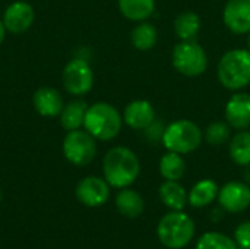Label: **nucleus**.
I'll list each match as a JSON object with an SVG mask.
<instances>
[{
	"label": "nucleus",
	"instance_id": "obj_15",
	"mask_svg": "<svg viewBox=\"0 0 250 249\" xmlns=\"http://www.w3.org/2000/svg\"><path fill=\"white\" fill-rule=\"evenodd\" d=\"M32 103L37 113L44 117H57L64 107L60 92L51 87H42L37 90L32 97Z\"/></svg>",
	"mask_w": 250,
	"mask_h": 249
},
{
	"label": "nucleus",
	"instance_id": "obj_23",
	"mask_svg": "<svg viewBox=\"0 0 250 249\" xmlns=\"http://www.w3.org/2000/svg\"><path fill=\"white\" fill-rule=\"evenodd\" d=\"M186 172V164L182 154L168 151L161 157L160 173L166 181H180Z\"/></svg>",
	"mask_w": 250,
	"mask_h": 249
},
{
	"label": "nucleus",
	"instance_id": "obj_11",
	"mask_svg": "<svg viewBox=\"0 0 250 249\" xmlns=\"http://www.w3.org/2000/svg\"><path fill=\"white\" fill-rule=\"evenodd\" d=\"M220 205L229 213H242L250 205V186L243 182H229L218 192Z\"/></svg>",
	"mask_w": 250,
	"mask_h": 249
},
{
	"label": "nucleus",
	"instance_id": "obj_25",
	"mask_svg": "<svg viewBox=\"0 0 250 249\" xmlns=\"http://www.w3.org/2000/svg\"><path fill=\"white\" fill-rule=\"evenodd\" d=\"M196 249H239V247L234 239L224 233L208 232L199 238Z\"/></svg>",
	"mask_w": 250,
	"mask_h": 249
},
{
	"label": "nucleus",
	"instance_id": "obj_16",
	"mask_svg": "<svg viewBox=\"0 0 250 249\" xmlns=\"http://www.w3.org/2000/svg\"><path fill=\"white\" fill-rule=\"evenodd\" d=\"M116 207L122 216L127 219H136L144 213L145 203L139 192L129 188H123L116 197Z\"/></svg>",
	"mask_w": 250,
	"mask_h": 249
},
{
	"label": "nucleus",
	"instance_id": "obj_3",
	"mask_svg": "<svg viewBox=\"0 0 250 249\" xmlns=\"http://www.w3.org/2000/svg\"><path fill=\"white\" fill-rule=\"evenodd\" d=\"M157 236L166 248H185L195 236V223L183 211H170L160 220Z\"/></svg>",
	"mask_w": 250,
	"mask_h": 249
},
{
	"label": "nucleus",
	"instance_id": "obj_19",
	"mask_svg": "<svg viewBox=\"0 0 250 249\" xmlns=\"http://www.w3.org/2000/svg\"><path fill=\"white\" fill-rule=\"evenodd\" d=\"M88 104L82 100H75L67 103L62 113H60V123L62 126L69 132V131H76L83 125L85 114L88 110Z\"/></svg>",
	"mask_w": 250,
	"mask_h": 249
},
{
	"label": "nucleus",
	"instance_id": "obj_20",
	"mask_svg": "<svg viewBox=\"0 0 250 249\" xmlns=\"http://www.w3.org/2000/svg\"><path fill=\"white\" fill-rule=\"evenodd\" d=\"M122 15L130 21L142 22L155 10V0H119Z\"/></svg>",
	"mask_w": 250,
	"mask_h": 249
},
{
	"label": "nucleus",
	"instance_id": "obj_7",
	"mask_svg": "<svg viewBox=\"0 0 250 249\" xmlns=\"http://www.w3.org/2000/svg\"><path fill=\"white\" fill-rule=\"evenodd\" d=\"M63 154L75 166L89 164L97 154L95 138L86 131H69L63 139Z\"/></svg>",
	"mask_w": 250,
	"mask_h": 249
},
{
	"label": "nucleus",
	"instance_id": "obj_24",
	"mask_svg": "<svg viewBox=\"0 0 250 249\" xmlns=\"http://www.w3.org/2000/svg\"><path fill=\"white\" fill-rule=\"evenodd\" d=\"M130 40L132 44L135 45V48L141 50V51H146L151 50L158 40V31L157 28L149 23V22H141L139 25H136L130 34Z\"/></svg>",
	"mask_w": 250,
	"mask_h": 249
},
{
	"label": "nucleus",
	"instance_id": "obj_2",
	"mask_svg": "<svg viewBox=\"0 0 250 249\" xmlns=\"http://www.w3.org/2000/svg\"><path fill=\"white\" fill-rule=\"evenodd\" d=\"M123 119L119 110L108 103H95L88 107L83 126L95 139L110 141L122 131Z\"/></svg>",
	"mask_w": 250,
	"mask_h": 249
},
{
	"label": "nucleus",
	"instance_id": "obj_9",
	"mask_svg": "<svg viewBox=\"0 0 250 249\" xmlns=\"http://www.w3.org/2000/svg\"><path fill=\"white\" fill-rule=\"evenodd\" d=\"M76 198L86 207H100L110 198V185L97 176L83 178L76 186Z\"/></svg>",
	"mask_w": 250,
	"mask_h": 249
},
{
	"label": "nucleus",
	"instance_id": "obj_13",
	"mask_svg": "<svg viewBox=\"0 0 250 249\" xmlns=\"http://www.w3.org/2000/svg\"><path fill=\"white\" fill-rule=\"evenodd\" d=\"M226 119L234 129L250 128V94L237 92L226 104Z\"/></svg>",
	"mask_w": 250,
	"mask_h": 249
},
{
	"label": "nucleus",
	"instance_id": "obj_17",
	"mask_svg": "<svg viewBox=\"0 0 250 249\" xmlns=\"http://www.w3.org/2000/svg\"><path fill=\"white\" fill-rule=\"evenodd\" d=\"M160 198L171 211H183L188 204V192L179 181H166L160 186Z\"/></svg>",
	"mask_w": 250,
	"mask_h": 249
},
{
	"label": "nucleus",
	"instance_id": "obj_30",
	"mask_svg": "<svg viewBox=\"0 0 250 249\" xmlns=\"http://www.w3.org/2000/svg\"><path fill=\"white\" fill-rule=\"evenodd\" d=\"M1 198H3V194H1V189H0V203H1Z\"/></svg>",
	"mask_w": 250,
	"mask_h": 249
},
{
	"label": "nucleus",
	"instance_id": "obj_26",
	"mask_svg": "<svg viewBox=\"0 0 250 249\" xmlns=\"http://www.w3.org/2000/svg\"><path fill=\"white\" fill-rule=\"evenodd\" d=\"M205 139L209 145H223L230 139V126L224 122H214L205 129Z\"/></svg>",
	"mask_w": 250,
	"mask_h": 249
},
{
	"label": "nucleus",
	"instance_id": "obj_5",
	"mask_svg": "<svg viewBox=\"0 0 250 249\" xmlns=\"http://www.w3.org/2000/svg\"><path fill=\"white\" fill-rule=\"evenodd\" d=\"M204 134L201 128L188 119H180L170 123L163 132V144L168 151L188 154L195 151L202 144Z\"/></svg>",
	"mask_w": 250,
	"mask_h": 249
},
{
	"label": "nucleus",
	"instance_id": "obj_6",
	"mask_svg": "<svg viewBox=\"0 0 250 249\" xmlns=\"http://www.w3.org/2000/svg\"><path fill=\"white\" fill-rule=\"evenodd\" d=\"M173 66L185 76H199L208 68V56L195 40L180 41L173 50Z\"/></svg>",
	"mask_w": 250,
	"mask_h": 249
},
{
	"label": "nucleus",
	"instance_id": "obj_4",
	"mask_svg": "<svg viewBox=\"0 0 250 249\" xmlns=\"http://www.w3.org/2000/svg\"><path fill=\"white\" fill-rule=\"evenodd\" d=\"M218 79L227 90L239 91L250 84V51L233 48L218 63Z\"/></svg>",
	"mask_w": 250,
	"mask_h": 249
},
{
	"label": "nucleus",
	"instance_id": "obj_14",
	"mask_svg": "<svg viewBox=\"0 0 250 249\" xmlns=\"http://www.w3.org/2000/svg\"><path fill=\"white\" fill-rule=\"evenodd\" d=\"M123 120L132 129H148L155 122V110L149 101L135 100L126 106Z\"/></svg>",
	"mask_w": 250,
	"mask_h": 249
},
{
	"label": "nucleus",
	"instance_id": "obj_22",
	"mask_svg": "<svg viewBox=\"0 0 250 249\" xmlns=\"http://www.w3.org/2000/svg\"><path fill=\"white\" fill-rule=\"evenodd\" d=\"M229 153L239 166H250V131H239L230 141Z\"/></svg>",
	"mask_w": 250,
	"mask_h": 249
},
{
	"label": "nucleus",
	"instance_id": "obj_18",
	"mask_svg": "<svg viewBox=\"0 0 250 249\" xmlns=\"http://www.w3.org/2000/svg\"><path fill=\"white\" fill-rule=\"evenodd\" d=\"M218 185L214 181L204 179L195 183V186L190 189L188 194V203L195 208H202L212 204L215 198H218Z\"/></svg>",
	"mask_w": 250,
	"mask_h": 249
},
{
	"label": "nucleus",
	"instance_id": "obj_12",
	"mask_svg": "<svg viewBox=\"0 0 250 249\" xmlns=\"http://www.w3.org/2000/svg\"><path fill=\"white\" fill-rule=\"evenodd\" d=\"M223 19L226 26L234 34L250 32V0H229Z\"/></svg>",
	"mask_w": 250,
	"mask_h": 249
},
{
	"label": "nucleus",
	"instance_id": "obj_29",
	"mask_svg": "<svg viewBox=\"0 0 250 249\" xmlns=\"http://www.w3.org/2000/svg\"><path fill=\"white\" fill-rule=\"evenodd\" d=\"M248 45H249V51H250V32H249V37H248Z\"/></svg>",
	"mask_w": 250,
	"mask_h": 249
},
{
	"label": "nucleus",
	"instance_id": "obj_27",
	"mask_svg": "<svg viewBox=\"0 0 250 249\" xmlns=\"http://www.w3.org/2000/svg\"><path fill=\"white\" fill-rule=\"evenodd\" d=\"M234 241L239 249H250V222H243L236 227Z\"/></svg>",
	"mask_w": 250,
	"mask_h": 249
},
{
	"label": "nucleus",
	"instance_id": "obj_21",
	"mask_svg": "<svg viewBox=\"0 0 250 249\" xmlns=\"http://www.w3.org/2000/svg\"><path fill=\"white\" fill-rule=\"evenodd\" d=\"M201 31V18L195 12H183L174 21V32L180 41L195 40Z\"/></svg>",
	"mask_w": 250,
	"mask_h": 249
},
{
	"label": "nucleus",
	"instance_id": "obj_10",
	"mask_svg": "<svg viewBox=\"0 0 250 249\" xmlns=\"http://www.w3.org/2000/svg\"><path fill=\"white\" fill-rule=\"evenodd\" d=\"M35 19L34 7L22 0H16L9 4L3 15V23L6 31L12 34H22L31 28Z\"/></svg>",
	"mask_w": 250,
	"mask_h": 249
},
{
	"label": "nucleus",
	"instance_id": "obj_28",
	"mask_svg": "<svg viewBox=\"0 0 250 249\" xmlns=\"http://www.w3.org/2000/svg\"><path fill=\"white\" fill-rule=\"evenodd\" d=\"M4 35H6V28H4L3 21L0 19V44H1V43H3V40H4Z\"/></svg>",
	"mask_w": 250,
	"mask_h": 249
},
{
	"label": "nucleus",
	"instance_id": "obj_1",
	"mask_svg": "<svg viewBox=\"0 0 250 249\" xmlns=\"http://www.w3.org/2000/svg\"><path fill=\"white\" fill-rule=\"evenodd\" d=\"M104 178L113 188H129L139 176L141 164L136 154L126 147L111 148L103 161Z\"/></svg>",
	"mask_w": 250,
	"mask_h": 249
},
{
	"label": "nucleus",
	"instance_id": "obj_8",
	"mask_svg": "<svg viewBox=\"0 0 250 249\" xmlns=\"http://www.w3.org/2000/svg\"><path fill=\"white\" fill-rule=\"evenodd\" d=\"M63 85L72 95H83L94 85V72L83 59L70 60L63 69Z\"/></svg>",
	"mask_w": 250,
	"mask_h": 249
}]
</instances>
